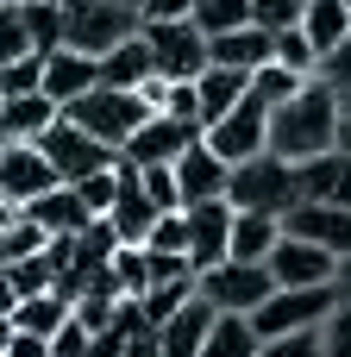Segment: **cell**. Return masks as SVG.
Here are the masks:
<instances>
[{
	"label": "cell",
	"mask_w": 351,
	"mask_h": 357,
	"mask_svg": "<svg viewBox=\"0 0 351 357\" xmlns=\"http://www.w3.org/2000/svg\"><path fill=\"white\" fill-rule=\"evenodd\" d=\"M339 132H345V107H339V94H333L320 75H314L289 107L270 113V151H276L283 163H314V157L339 151Z\"/></svg>",
	"instance_id": "obj_1"
},
{
	"label": "cell",
	"mask_w": 351,
	"mask_h": 357,
	"mask_svg": "<svg viewBox=\"0 0 351 357\" xmlns=\"http://www.w3.org/2000/svg\"><path fill=\"white\" fill-rule=\"evenodd\" d=\"M226 201H232L239 213L289 220V213L301 207V163H283L276 151H264V157H251V163H239V169H232Z\"/></svg>",
	"instance_id": "obj_2"
},
{
	"label": "cell",
	"mask_w": 351,
	"mask_h": 357,
	"mask_svg": "<svg viewBox=\"0 0 351 357\" xmlns=\"http://www.w3.org/2000/svg\"><path fill=\"white\" fill-rule=\"evenodd\" d=\"M138 31H144V19L126 0H63V50H82L100 63Z\"/></svg>",
	"instance_id": "obj_3"
},
{
	"label": "cell",
	"mask_w": 351,
	"mask_h": 357,
	"mask_svg": "<svg viewBox=\"0 0 351 357\" xmlns=\"http://www.w3.org/2000/svg\"><path fill=\"white\" fill-rule=\"evenodd\" d=\"M63 119H75L88 138H100L107 151H119V157H126V144H132V138H138L157 113H151V100H144V94H126V88H94V94H88V100H75Z\"/></svg>",
	"instance_id": "obj_4"
},
{
	"label": "cell",
	"mask_w": 351,
	"mask_h": 357,
	"mask_svg": "<svg viewBox=\"0 0 351 357\" xmlns=\"http://www.w3.org/2000/svg\"><path fill=\"white\" fill-rule=\"evenodd\" d=\"M345 307V295H339V282L333 289H276L257 314H251V326H257V339H289V333H320L333 314Z\"/></svg>",
	"instance_id": "obj_5"
},
{
	"label": "cell",
	"mask_w": 351,
	"mask_h": 357,
	"mask_svg": "<svg viewBox=\"0 0 351 357\" xmlns=\"http://www.w3.org/2000/svg\"><path fill=\"white\" fill-rule=\"evenodd\" d=\"M44 157H50V169H57V182L63 188H82L88 176H100V169H113L119 163V151H107L100 138H88L75 119H57L50 132H44V144H38Z\"/></svg>",
	"instance_id": "obj_6"
},
{
	"label": "cell",
	"mask_w": 351,
	"mask_h": 357,
	"mask_svg": "<svg viewBox=\"0 0 351 357\" xmlns=\"http://www.w3.org/2000/svg\"><path fill=\"white\" fill-rule=\"evenodd\" d=\"M276 295V276H270V264H220V270H207L201 276V301L214 307V314H257L264 301Z\"/></svg>",
	"instance_id": "obj_7"
},
{
	"label": "cell",
	"mask_w": 351,
	"mask_h": 357,
	"mask_svg": "<svg viewBox=\"0 0 351 357\" xmlns=\"http://www.w3.org/2000/svg\"><path fill=\"white\" fill-rule=\"evenodd\" d=\"M151 50H157V75L163 82H201L214 69V50H207V31L195 19H176V25H144Z\"/></svg>",
	"instance_id": "obj_8"
},
{
	"label": "cell",
	"mask_w": 351,
	"mask_h": 357,
	"mask_svg": "<svg viewBox=\"0 0 351 357\" xmlns=\"http://www.w3.org/2000/svg\"><path fill=\"white\" fill-rule=\"evenodd\" d=\"M207 151H220L232 169L251 163V157H264L270 151V107L245 94V107H232L220 126H207Z\"/></svg>",
	"instance_id": "obj_9"
},
{
	"label": "cell",
	"mask_w": 351,
	"mask_h": 357,
	"mask_svg": "<svg viewBox=\"0 0 351 357\" xmlns=\"http://www.w3.org/2000/svg\"><path fill=\"white\" fill-rule=\"evenodd\" d=\"M188 213V264L195 276L220 270L232 257V226H239V207L232 201H201V207H182Z\"/></svg>",
	"instance_id": "obj_10"
},
{
	"label": "cell",
	"mask_w": 351,
	"mask_h": 357,
	"mask_svg": "<svg viewBox=\"0 0 351 357\" xmlns=\"http://www.w3.org/2000/svg\"><path fill=\"white\" fill-rule=\"evenodd\" d=\"M201 138H207L201 126H188V119H170V113H157V119H151V126H144V132H138V138L126 144V163H132V169H176V163H182V157H188V151H195Z\"/></svg>",
	"instance_id": "obj_11"
},
{
	"label": "cell",
	"mask_w": 351,
	"mask_h": 357,
	"mask_svg": "<svg viewBox=\"0 0 351 357\" xmlns=\"http://www.w3.org/2000/svg\"><path fill=\"white\" fill-rule=\"evenodd\" d=\"M50 188H63V182H57V169H50V157H44L38 144H6V151H0V201L31 207V201H44Z\"/></svg>",
	"instance_id": "obj_12"
},
{
	"label": "cell",
	"mask_w": 351,
	"mask_h": 357,
	"mask_svg": "<svg viewBox=\"0 0 351 357\" xmlns=\"http://www.w3.org/2000/svg\"><path fill=\"white\" fill-rule=\"evenodd\" d=\"M270 276H276V289H333L339 282V257L333 251H314V245H301V238L283 232V245L270 257Z\"/></svg>",
	"instance_id": "obj_13"
},
{
	"label": "cell",
	"mask_w": 351,
	"mask_h": 357,
	"mask_svg": "<svg viewBox=\"0 0 351 357\" xmlns=\"http://www.w3.org/2000/svg\"><path fill=\"white\" fill-rule=\"evenodd\" d=\"M283 232L301 238V245H314V251L351 257V213H345V207H314V201H301V207L283 220Z\"/></svg>",
	"instance_id": "obj_14"
},
{
	"label": "cell",
	"mask_w": 351,
	"mask_h": 357,
	"mask_svg": "<svg viewBox=\"0 0 351 357\" xmlns=\"http://www.w3.org/2000/svg\"><path fill=\"white\" fill-rule=\"evenodd\" d=\"M94 88H100V63H94V56H82V50L44 56V100H57L63 113H69L75 100H88Z\"/></svg>",
	"instance_id": "obj_15"
},
{
	"label": "cell",
	"mask_w": 351,
	"mask_h": 357,
	"mask_svg": "<svg viewBox=\"0 0 351 357\" xmlns=\"http://www.w3.org/2000/svg\"><path fill=\"white\" fill-rule=\"evenodd\" d=\"M176 182H182V207H201V201H226L232 188V163L220 151H207V138L176 163Z\"/></svg>",
	"instance_id": "obj_16"
},
{
	"label": "cell",
	"mask_w": 351,
	"mask_h": 357,
	"mask_svg": "<svg viewBox=\"0 0 351 357\" xmlns=\"http://www.w3.org/2000/svg\"><path fill=\"white\" fill-rule=\"evenodd\" d=\"M157 82V50H151V38L138 31V38H126L113 56H100V88H126V94H144Z\"/></svg>",
	"instance_id": "obj_17"
},
{
	"label": "cell",
	"mask_w": 351,
	"mask_h": 357,
	"mask_svg": "<svg viewBox=\"0 0 351 357\" xmlns=\"http://www.w3.org/2000/svg\"><path fill=\"white\" fill-rule=\"evenodd\" d=\"M301 201L351 213V151H327V157L301 163Z\"/></svg>",
	"instance_id": "obj_18"
},
{
	"label": "cell",
	"mask_w": 351,
	"mask_h": 357,
	"mask_svg": "<svg viewBox=\"0 0 351 357\" xmlns=\"http://www.w3.org/2000/svg\"><path fill=\"white\" fill-rule=\"evenodd\" d=\"M157 220H163V213L151 207V195H144V182H138V169L126 163V188H119V207L107 213V226L119 232V245H138V251H144V238L157 232Z\"/></svg>",
	"instance_id": "obj_19"
},
{
	"label": "cell",
	"mask_w": 351,
	"mask_h": 357,
	"mask_svg": "<svg viewBox=\"0 0 351 357\" xmlns=\"http://www.w3.org/2000/svg\"><path fill=\"white\" fill-rule=\"evenodd\" d=\"M63 119L57 100L25 94V100H0V144H44V132Z\"/></svg>",
	"instance_id": "obj_20"
},
{
	"label": "cell",
	"mask_w": 351,
	"mask_h": 357,
	"mask_svg": "<svg viewBox=\"0 0 351 357\" xmlns=\"http://www.w3.org/2000/svg\"><path fill=\"white\" fill-rule=\"evenodd\" d=\"M207 50H214V69H239V75H257V69L276 63V38H270L264 25H245V31H232V38H214Z\"/></svg>",
	"instance_id": "obj_21"
},
{
	"label": "cell",
	"mask_w": 351,
	"mask_h": 357,
	"mask_svg": "<svg viewBox=\"0 0 351 357\" xmlns=\"http://www.w3.org/2000/svg\"><path fill=\"white\" fill-rule=\"evenodd\" d=\"M25 213H31L50 238H82V232L94 226V213H88V201H82L75 188H50V195H44V201H31Z\"/></svg>",
	"instance_id": "obj_22"
},
{
	"label": "cell",
	"mask_w": 351,
	"mask_h": 357,
	"mask_svg": "<svg viewBox=\"0 0 351 357\" xmlns=\"http://www.w3.org/2000/svg\"><path fill=\"white\" fill-rule=\"evenodd\" d=\"M301 38H308V44H314V56L327 63L333 50H345V44H351V6H345V0H308Z\"/></svg>",
	"instance_id": "obj_23"
},
{
	"label": "cell",
	"mask_w": 351,
	"mask_h": 357,
	"mask_svg": "<svg viewBox=\"0 0 351 357\" xmlns=\"http://www.w3.org/2000/svg\"><path fill=\"white\" fill-rule=\"evenodd\" d=\"M214 320H220V314H214V307L195 295V301H188V307H182L170 326H157V333H163V357H201V351H207Z\"/></svg>",
	"instance_id": "obj_24"
},
{
	"label": "cell",
	"mask_w": 351,
	"mask_h": 357,
	"mask_svg": "<svg viewBox=\"0 0 351 357\" xmlns=\"http://www.w3.org/2000/svg\"><path fill=\"white\" fill-rule=\"evenodd\" d=\"M195 94H201V132H207V126H220L232 107H245L251 75H239V69H207V75L195 82Z\"/></svg>",
	"instance_id": "obj_25"
},
{
	"label": "cell",
	"mask_w": 351,
	"mask_h": 357,
	"mask_svg": "<svg viewBox=\"0 0 351 357\" xmlns=\"http://www.w3.org/2000/svg\"><path fill=\"white\" fill-rule=\"evenodd\" d=\"M276 245H283V220L239 213V226H232V264H270Z\"/></svg>",
	"instance_id": "obj_26"
},
{
	"label": "cell",
	"mask_w": 351,
	"mask_h": 357,
	"mask_svg": "<svg viewBox=\"0 0 351 357\" xmlns=\"http://www.w3.org/2000/svg\"><path fill=\"white\" fill-rule=\"evenodd\" d=\"M257 351H264L257 326H251L245 314H220V320H214V333H207V351H201V357H257Z\"/></svg>",
	"instance_id": "obj_27"
},
{
	"label": "cell",
	"mask_w": 351,
	"mask_h": 357,
	"mask_svg": "<svg viewBox=\"0 0 351 357\" xmlns=\"http://www.w3.org/2000/svg\"><path fill=\"white\" fill-rule=\"evenodd\" d=\"M25 6V0H19ZM25 31H31V50L38 56H57L63 50V0H31L25 6Z\"/></svg>",
	"instance_id": "obj_28"
},
{
	"label": "cell",
	"mask_w": 351,
	"mask_h": 357,
	"mask_svg": "<svg viewBox=\"0 0 351 357\" xmlns=\"http://www.w3.org/2000/svg\"><path fill=\"white\" fill-rule=\"evenodd\" d=\"M195 25H201L207 44H214V38H232V31L257 25V19H251V0H201V6H195Z\"/></svg>",
	"instance_id": "obj_29"
},
{
	"label": "cell",
	"mask_w": 351,
	"mask_h": 357,
	"mask_svg": "<svg viewBox=\"0 0 351 357\" xmlns=\"http://www.w3.org/2000/svg\"><path fill=\"white\" fill-rule=\"evenodd\" d=\"M50 251V232L25 213L13 232H0V270H19V264H31V257H44Z\"/></svg>",
	"instance_id": "obj_30"
},
{
	"label": "cell",
	"mask_w": 351,
	"mask_h": 357,
	"mask_svg": "<svg viewBox=\"0 0 351 357\" xmlns=\"http://www.w3.org/2000/svg\"><path fill=\"white\" fill-rule=\"evenodd\" d=\"M301 88H308V75H295V69H283V63H270V69H257V75H251V100H264L270 113H276V107H289Z\"/></svg>",
	"instance_id": "obj_31"
},
{
	"label": "cell",
	"mask_w": 351,
	"mask_h": 357,
	"mask_svg": "<svg viewBox=\"0 0 351 357\" xmlns=\"http://www.w3.org/2000/svg\"><path fill=\"white\" fill-rule=\"evenodd\" d=\"M25 56H38V50H31V31H25V6L6 0V6H0V69H13V63H25Z\"/></svg>",
	"instance_id": "obj_32"
},
{
	"label": "cell",
	"mask_w": 351,
	"mask_h": 357,
	"mask_svg": "<svg viewBox=\"0 0 351 357\" xmlns=\"http://www.w3.org/2000/svg\"><path fill=\"white\" fill-rule=\"evenodd\" d=\"M251 19H257L270 38H283V31H301L308 0H251Z\"/></svg>",
	"instance_id": "obj_33"
},
{
	"label": "cell",
	"mask_w": 351,
	"mask_h": 357,
	"mask_svg": "<svg viewBox=\"0 0 351 357\" xmlns=\"http://www.w3.org/2000/svg\"><path fill=\"white\" fill-rule=\"evenodd\" d=\"M144 251L151 257H188V213H163L157 232L144 238Z\"/></svg>",
	"instance_id": "obj_34"
},
{
	"label": "cell",
	"mask_w": 351,
	"mask_h": 357,
	"mask_svg": "<svg viewBox=\"0 0 351 357\" xmlns=\"http://www.w3.org/2000/svg\"><path fill=\"white\" fill-rule=\"evenodd\" d=\"M25 94H44V56H25V63L0 69V100H25Z\"/></svg>",
	"instance_id": "obj_35"
},
{
	"label": "cell",
	"mask_w": 351,
	"mask_h": 357,
	"mask_svg": "<svg viewBox=\"0 0 351 357\" xmlns=\"http://www.w3.org/2000/svg\"><path fill=\"white\" fill-rule=\"evenodd\" d=\"M276 63L295 69V75H308V82L320 75V56H314V44H308L301 31H283V38H276Z\"/></svg>",
	"instance_id": "obj_36"
},
{
	"label": "cell",
	"mask_w": 351,
	"mask_h": 357,
	"mask_svg": "<svg viewBox=\"0 0 351 357\" xmlns=\"http://www.w3.org/2000/svg\"><path fill=\"white\" fill-rule=\"evenodd\" d=\"M138 182H144V195H151L157 213H182V182H176V169H138Z\"/></svg>",
	"instance_id": "obj_37"
},
{
	"label": "cell",
	"mask_w": 351,
	"mask_h": 357,
	"mask_svg": "<svg viewBox=\"0 0 351 357\" xmlns=\"http://www.w3.org/2000/svg\"><path fill=\"white\" fill-rule=\"evenodd\" d=\"M257 357H327V345H320V333H289V339H264Z\"/></svg>",
	"instance_id": "obj_38"
},
{
	"label": "cell",
	"mask_w": 351,
	"mask_h": 357,
	"mask_svg": "<svg viewBox=\"0 0 351 357\" xmlns=\"http://www.w3.org/2000/svg\"><path fill=\"white\" fill-rule=\"evenodd\" d=\"M320 82H327V88L339 94V107L351 113V44H345V50H333V56L320 63Z\"/></svg>",
	"instance_id": "obj_39"
},
{
	"label": "cell",
	"mask_w": 351,
	"mask_h": 357,
	"mask_svg": "<svg viewBox=\"0 0 351 357\" xmlns=\"http://www.w3.org/2000/svg\"><path fill=\"white\" fill-rule=\"evenodd\" d=\"M50 357H94V333H88L82 320H69V326L50 339Z\"/></svg>",
	"instance_id": "obj_40"
},
{
	"label": "cell",
	"mask_w": 351,
	"mask_h": 357,
	"mask_svg": "<svg viewBox=\"0 0 351 357\" xmlns=\"http://www.w3.org/2000/svg\"><path fill=\"white\" fill-rule=\"evenodd\" d=\"M163 113H170V119H188V126H201V94H195V82H170V100H163Z\"/></svg>",
	"instance_id": "obj_41"
},
{
	"label": "cell",
	"mask_w": 351,
	"mask_h": 357,
	"mask_svg": "<svg viewBox=\"0 0 351 357\" xmlns=\"http://www.w3.org/2000/svg\"><path fill=\"white\" fill-rule=\"evenodd\" d=\"M320 345H327V357H351V301L320 326Z\"/></svg>",
	"instance_id": "obj_42"
},
{
	"label": "cell",
	"mask_w": 351,
	"mask_h": 357,
	"mask_svg": "<svg viewBox=\"0 0 351 357\" xmlns=\"http://www.w3.org/2000/svg\"><path fill=\"white\" fill-rule=\"evenodd\" d=\"M144 25H176V19H195V0H144L138 6Z\"/></svg>",
	"instance_id": "obj_43"
},
{
	"label": "cell",
	"mask_w": 351,
	"mask_h": 357,
	"mask_svg": "<svg viewBox=\"0 0 351 357\" xmlns=\"http://www.w3.org/2000/svg\"><path fill=\"white\" fill-rule=\"evenodd\" d=\"M6 357H50V345H44V339H31V333H13Z\"/></svg>",
	"instance_id": "obj_44"
},
{
	"label": "cell",
	"mask_w": 351,
	"mask_h": 357,
	"mask_svg": "<svg viewBox=\"0 0 351 357\" xmlns=\"http://www.w3.org/2000/svg\"><path fill=\"white\" fill-rule=\"evenodd\" d=\"M19 220H25V207H19V201H0V232H13Z\"/></svg>",
	"instance_id": "obj_45"
},
{
	"label": "cell",
	"mask_w": 351,
	"mask_h": 357,
	"mask_svg": "<svg viewBox=\"0 0 351 357\" xmlns=\"http://www.w3.org/2000/svg\"><path fill=\"white\" fill-rule=\"evenodd\" d=\"M339 295L351 301V257H339Z\"/></svg>",
	"instance_id": "obj_46"
},
{
	"label": "cell",
	"mask_w": 351,
	"mask_h": 357,
	"mask_svg": "<svg viewBox=\"0 0 351 357\" xmlns=\"http://www.w3.org/2000/svg\"><path fill=\"white\" fill-rule=\"evenodd\" d=\"M339 151H351V113H345V132H339Z\"/></svg>",
	"instance_id": "obj_47"
},
{
	"label": "cell",
	"mask_w": 351,
	"mask_h": 357,
	"mask_svg": "<svg viewBox=\"0 0 351 357\" xmlns=\"http://www.w3.org/2000/svg\"><path fill=\"white\" fill-rule=\"evenodd\" d=\"M25 6H31V0H25Z\"/></svg>",
	"instance_id": "obj_48"
},
{
	"label": "cell",
	"mask_w": 351,
	"mask_h": 357,
	"mask_svg": "<svg viewBox=\"0 0 351 357\" xmlns=\"http://www.w3.org/2000/svg\"><path fill=\"white\" fill-rule=\"evenodd\" d=\"M195 6H201V0H195Z\"/></svg>",
	"instance_id": "obj_49"
},
{
	"label": "cell",
	"mask_w": 351,
	"mask_h": 357,
	"mask_svg": "<svg viewBox=\"0 0 351 357\" xmlns=\"http://www.w3.org/2000/svg\"><path fill=\"white\" fill-rule=\"evenodd\" d=\"M0 6H6V0H0Z\"/></svg>",
	"instance_id": "obj_50"
},
{
	"label": "cell",
	"mask_w": 351,
	"mask_h": 357,
	"mask_svg": "<svg viewBox=\"0 0 351 357\" xmlns=\"http://www.w3.org/2000/svg\"><path fill=\"white\" fill-rule=\"evenodd\" d=\"M0 151H6V144H0Z\"/></svg>",
	"instance_id": "obj_51"
},
{
	"label": "cell",
	"mask_w": 351,
	"mask_h": 357,
	"mask_svg": "<svg viewBox=\"0 0 351 357\" xmlns=\"http://www.w3.org/2000/svg\"><path fill=\"white\" fill-rule=\"evenodd\" d=\"M345 6H351V0H345Z\"/></svg>",
	"instance_id": "obj_52"
}]
</instances>
